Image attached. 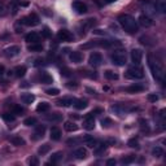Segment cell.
Listing matches in <instances>:
<instances>
[{
	"instance_id": "obj_37",
	"label": "cell",
	"mask_w": 166,
	"mask_h": 166,
	"mask_svg": "<svg viewBox=\"0 0 166 166\" xmlns=\"http://www.w3.org/2000/svg\"><path fill=\"white\" fill-rule=\"evenodd\" d=\"M26 74V68L25 66H17L16 68V75L17 77H24Z\"/></svg>"
},
{
	"instance_id": "obj_13",
	"label": "cell",
	"mask_w": 166,
	"mask_h": 166,
	"mask_svg": "<svg viewBox=\"0 0 166 166\" xmlns=\"http://www.w3.org/2000/svg\"><path fill=\"white\" fill-rule=\"evenodd\" d=\"M83 141H84L86 146L90 147V148H95L96 144H97V140L93 138V136H91V135H86L83 138Z\"/></svg>"
},
{
	"instance_id": "obj_35",
	"label": "cell",
	"mask_w": 166,
	"mask_h": 166,
	"mask_svg": "<svg viewBox=\"0 0 166 166\" xmlns=\"http://www.w3.org/2000/svg\"><path fill=\"white\" fill-rule=\"evenodd\" d=\"M61 158H62V153H61V152H56V153L52 155L51 161H49V162H51V164H56L59 160H61Z\"/></svg>"
},
{
	"instance_id": "obj_16",
	"label": "cell",
	"mask_w": 166,
	"mask_h": 166,
	"mask_svg": "<svg viewBox=\"0 0 166 166\" xmlns=\"http://www.w3.org/2000/svg\"><path fill=\"white\" fill-rule=\"evenodd\" d=\"M70 60L73 62H75V64H79V62L83 61V55L81 52H78V51H74V52L70 53Z\"/></svg>"
},
{
	"instance_id": "obj_33",
	"label": "cell",
	"mask_w": 166,
	"mask_h": 166,
	"mask_svg": "<svg viewBox=\"0 0 166 166\" xmlns=\"http://www.w3.org/2000/svg\"><path fill=\"white\" fill-rule=\"evenodd\" d=\"M106 149V144H100V146H97L96 144V147H95V150H93V152H95V155H101L104 150Z\"/></svg>"
},
{
	"instance_id": "obj_3",
	"label": "cell",
	"mask_w": 166,
	"mask_h": 166,
	"mask_svg": "<svg viewBox=\"0 0 166 166\" xmlns=\"http://www.w3.org/2000/svg\"><path fill=\"white\" fill-rule=\"evenodd\" d=\"M110 59H112V62L114 65H117V66H123L127 62V56L123 49H115L110 55Z\"/></svg>"
},
{
	"instance_id": "obj_4",
	"label": "cell",
	"mask_w": 166,
	"mask_h": 166,
	"mask_svg": "<svg viewBox=\"0 0 166 166\" xmlns=\"http://www.w3.org/2000/svg\"><path fill=\"white\" fill-rule=\"evenodd\" d=\"M126 77L130 79H143L144 78V73H143V69L138 68V66H132V68H128L126 71Z\"/></svg>"
},
{
	"instance_id": "obj_34",
	"label": "cell",
	"mask_w": 166,
	"mask_h": 166,
	"mask_svg": "<svg viewBox=\"0 0 166 166\" xmlns=\"http://www.w3.org/2000/svg\"><path fill=\"white\" fill-rule=\"evenodd\" d=\"M24 125L25 126H35L37 125V118H34V117H29L24 121Z\"/></svg>"
},
{
	"instance_id": "obj_43",
	"label": "cell",
	"mask_w": 166,
	"mask_h": 166,
	"mask_svg": "<svg viewBox=\"0 0 166 166\" xmlns=\"http://www.w3.org/2000/svg\"><path fill=\"white\" fill-rule=\"evenodd\" d=\"M148 100H149L150 103H156L157 100H158V96L156 95V93H149V95H148Z\"/></svg>"
},
{
	"instance_id": "obj_24",
	"label": "cell",
	"mask_w": 166,
	"mask_h": 166,
	"mask_svg": "<svg viewBox=\"0 0 166 166\" xmlns=\"http://www.w3.org/2000/svg\"><path fill=\"white\" fill-rule=\"evenodd\" d=\"M64 128L66 130V131H69V132H73V131H77V130H78V126L74 123V122L68 121V122H65Z\"/></svg>"
},
{
	"instance_id": "obj_26",
	"label": "cell",
	"mask_w": 166,
	"mask_h": 166,
	"mask_svg": "<svg viewBox=\"0 0 166 166\" xmlns=\"http://www.w3.org/2000/svg\"><path fill=\"white\" fill-rule=\"evenodd\" d=\"M11 143L13 146H17V147H21V146H25V140L21 138V136H13L11 139Z\"/></svg>"
},
{
	"instance_id": "obj_6",
	"label": "cell",
	"mask_w": 166,
	"mask_h": 166,
	"mask_svg": "<svg viewBox=\"0 0 166 166\" xmlns=\"http://www.w3.org/2000/svg\"><path fill=\"white\" fill-rule=\"evenodd\" d=\"M103 62V56L97 53V52H93L90 55V59H88V64L91 65V66H100Z\"/></svg>"
},
{
	"instance_id": "obj_1",
	"label": "cell",
	"mask_w": 166,
	"mask_h": 166,
	"mask_svg": "<svg viewBox=\"0 0 166 166\" xmlns=\"http://www.w3.org/2000/svg\"><path fill=\"white\" fill-rule=\"evenodd\" d=\"M118 22L119 25L122 26V29L128 33V34H135L136 31L139 30V24H138V21H136L132 16H130V14H119L118 16Z\"/></svg>"
},
{
	"instance_id": "obj_12",
	"label": "cell",
	"mask_w": 166,
	"mask_h": 166,
	"mask_svg": "<svg viewBox=\"0 0 166 166\" xmlns=\"http://www.w3.org/2000/svg\"><path fill=\"white\" fill-rule=\"evenodd\" d=\"M21 52V48L20 46H11L5 49V53L7 56H11V57H14V56H17L18 53Z\"/></svg>"
},
{
	"instance_id": "obj_39",
	"label": "cell",
	"mask_w": 166,
	"mask_h": 166,
	"mask_svg": "<svg viewBox=\"0 0 166 166\" xmlns=\"http://www.w3.org/2000/svg\"><path fill=\"white\" fill-rule=\"evenodd\" d=\"M12 113H13V114H22V113H24V108H21L20 105H13Z\"/></svg>"
},
{
	"instance_id": "obj_27",
	"label": "cell",
	"mask_w": 166,
	"mask_h": 166,
	"mask_svg": "<svg viewBox=\"0 0 166 166\" xmlns=\"http://www.w3.org/2000/svg\"><path fill=\"white\" fill-rule=\"evenodd\" d=\"M47 119L48 121H52V122H60L62 119V115L60 113H52V114L47 115Z\"/></svg>"
},
{
	"instance_id": "obj_29",
	"label": "cell",
	"mask_w": 166,
	"mask_h": 166,
	"mask_svg": "<svg viewBox=\"0 0 166 166\" xmlns=\"http://www.w3.org/2000/svg\"><path fill=\"white\" fill-rule=\"evenodd\" d=\"M104 75H105V78L110 79V81H117L118 79V74L114 73V71H112V70H106L104 73Z\"/></svg>"
},
{
	"instance_id": "obj_20",
	"label": "cell",
	"mask_w": 166,
	"mask_h": 166,
	"mask_svg": "<svg viewBox=\"0 0 166 166\" xmlns=\"http://www.w3.org/2000/svg\"><path fill=\"white\" fill-rule=\"evenodd\" d=\"M126 91L130 92V93H136V92L144 91V87L141 84H132V86H128V87L126 88Z\"/></svg>"
},
{
	"instance_id": "obj_45",
	"label": "cell",
	"mask_w": 166,
	"mask_h": 166,
	"mask_svg": "<svg viewBox=\"0 0 166 166\" xmlns=\"http://www.w3.org/2000/svg\"><path fill=\"white\" fill-rule=\"evenodd\" d=\"M42 35H43V37H44V38H49V37H51V33H49V30H48V29L46 27L44 30L42 31Z\"/></svg>"
},
{
	"instance_id": "obj_19",
	"label": "cell",
	"mask_w": 166,
	"mask_h": 166,
	"mask_svg": "<svg viewBox=\"0 0 166 166\" xmlns=\"http://www.w3.org/2000/svg\"><path fill=\"white\" fill-rule=\"evenodd\" d=\"M26 42H29V43H39V42H40L39 34H37V33H30V34H27V35H26Z\"/></svg>"
},
{
	"instance_id": "obj_21",
	"label": "cell",
	"mask_w": 166,
	"mask_h": 166,
	"mask_svg": "<svg viewBox=\"0 0 166 166\" xmlns=\"http://www.w3.org/2000/svg\"><path fill=\"white\" fill-rule=\"evenodd\" d=\"M27 49L30 52H42L43 51V46L40 43H31V44H29Z\"/></svg>"
},
{
	"instance_id": "obj_8",
	"label": "cell",
	"mask_w": 166,
	"mask_h": 166,
	"mask_svg": "<svg viewBox=\"0 0 166 166\" xmlns=\"http://www.w3.org/2000/svg\"><path fill=\"white\" fill-rule=\"evenodd\" d=\"M57 38H59L60 40H62V42H70L71 39H73V34H71L69 30H66V29H61V30L57 33Z\"/></svg>"
},
{
	"instance_id": "obj_7",
	"label": "cell",
	"mask_w": 166,
	"mask_h": 166,
	"mask_svg": "<svg viewBox=\"0 0 166 166\" xmlns=\"http://www.w3.org/2000/svg\"><path fill=\"white\" fill-rule=\"evenodd\" d=\"M22 24L26 26H37L39 25V17L35 13H31L30 16H27L22 20Z\"/></svg>"
},
{
	"instance_id": "obj_42",
	"label": "cell",
	"mask_w": 166,
	"mask_h": 166,
	"mask_svg": "<svg viewBox=\"0 0 166 166\" xmlns=\"http://www.w3.org/2000/svg\"><path fill=\"white\" fill-rule=\"evenodd\" d=\"M128 147H131V148H138L139 147V143L136 139H130L128 140Z\"/></svg>"
},
{
	"instance_id": "obj_10",
	"label": "cell",
	"mask_w": 166,
	"mask_h": 166,
	"mask_svg": "<svg viewBox=\"0 0 166 166\" xmlns=\"http://www.w3.org/2000/svg\"><path fill=\"white\" fill-rule=\"evenodd\" d=\"M138 24H140L144 27H150L153 25V21L148 14H141V16L139 17V20H138Z\"/></svg>"
},
{
	"instance_id": "obj_32",
	"label": "cell",
	"mask_w": 166,
	"mask_h": 166,
	"mask_svg": "<svg viewBox=\"0 0 166 166\" xmlns=\"http://www.w3.org/2000/svg\"><path fill=\"white\" fill-rule=\"evenodd\" d=\"M152 155H153L155 157H157V158H160V157L164 156V149H162L161 147H155V148L152 149Z\"/></svg>"
},
{
	"instance_id": "obj_15",
	"label": "cell",
	"mask_w": 166,
	"mask_h": 166,
	"mask_svg": "<svg viewBox=\"0 0 166 166\" xmlns=\"http://www.w3.org/2000/svg\"><path fill=\"white\" fill-rule=\"evenodd\" d=\"M73 8H74L79 14H83V13L87 12V7H86L82 2H74V3H73Z\"/></svg>"
},
{
	"instance_id": "obj_23",
	"label": "cell",
	"mask_w": 166,
	"mask_h": 166,
	"mask_svg": "<svg viewBox=\"0 0 166 166\" xmlns=\"http://www.w3.org/2000/svg\"><path fill=\"white\" fill-rule=\"evenodd\" d=\"M44 132H46V127H44V126H42V125L37 126V127H35V132H34L35 139H38V138H43V135H44Z\"/></svg>"
},
{
	"instance_id": "obj_11",
	"label": "cell",
	"mask_w": 166,
	"mask_h": 166,
	"mask_svg": "<svg viewBox=\"0 0 166 166\" xmlns=\"http://www.w3.org/2000/svg\"><path fill=\"white\" fill-rule=\"evenodd\" d=\"M88 156V152H87V149L81 147V148H77L74 150V157L77 158V160H84L86 157Z\"/></svg>"
},
{
	"instance_id": "obj_14",
	"label": "cell",
	"mask_w": 166,
	"mask_h": 166,
	"mask_svg": "<svg viewBox=\"0 0 166 166\" xmlns=\"http://www.w3.org/2000/svg\"><path fill=\"white\" fill-rule=\"evenodd\" d=\"M21 101H22L24 104H33L35 101V96L33 95V93H22L21 95Z\"/></svg>"
},
{
	"instance_id": "obj_30",
	"label": "cell",
	"mask_w": 166,
	"mask_h": 166,
	"mask_svg": "<svg viewBox=\"0 0 166 166\" xmlns=\"http://www.w3.org/2000/svg\"><path fill=\"white\" fill-rule=\"evenodd\" d=\"M49 150H51V146H49V144H43V146L39 147L38 152H39V155H47Z\"/></svg>"
},
{
	"instance_id": "obj_48",
	"label": "cell",
	"mask_w": 166,
	"mask_h": 166,
	"mask_svg": "<svg viewBox=\"0 0 166 166\" xmlns=\"http://www.w3.org/2000/svg\"><path fill=\"white\" fill-rule=\"evenodd\" d=\"M4 74V66L3 65H0V77H2Z\"/></svg>"
},
{
	"instance_id": "obj_5",
	"label": "cell",
	"mask_w": 166,
	"mask_h": 166,
	"mask_svg": "<svg viewBox=\"0 0 166 166\" xmlns=\"http://www.w3.org/2000/svg\"><path fill=\"white\" fill-rule=\"evenodd\" d=\"M83 127L86 130H93L95 128V118H93V112L88 113L83 119Z\"/></svg>"
},
{
	"instance_id": "obj_25",
	"label": "cell",
	"mask_w": 166,
	"mask_h": 166,
	"mask_svg": "<svg viewBox=\"0 0 166 166\" xmlns=\"http://www.w3.org/2000/svg\"><path fill=\"white\" fill-rule=\"evenodd\" d=\"M75 104H74V106L77 108V109H79V110H81V109H84V108H87V100H83V99H79V100H75V101H74Z\"/></svg>"
},
{
	"instance_id": "obj_31",
	"label": "cell",
	"mask_w": 166,
	"mask_h": 166,
	"mask_svg": "<svg viewBox=\"0 0 166 166\" xmlns=\"http://www.w3.org/2000/svg\"><path fill=\"white\" fill-rule=\"evenodd\" d=\"M40 81H42V83H52V77L49 75V74H47V73H42L40 74Z\"/></svg>"
},
{
	"instance_id": "obj_46",
	"label": "cell",
	"mask_w": 166,
	"mask_h": 166,
	"mask_svg": "<svg viewBox=\"0 0 166 166\" xmlns=\"http://www.w3.org/2000/svg\"><path fill=\"white\" fill-rule=\"evenodd\" d=\"M115 164H117V161H115L114 158H110V160L106 161V165H108V166H114Z\"/></svg>"
},
{
	"instance_id": "obj_17",
	"label": "cell",
	"mask_w": 166,
	"mask_h": 166,
	"mask_svg": "<svg viewBox=\"0 0 166 166\" xmlns=\"http://www.w3.org/2000/svg\"><path fill=\"white\" fill-rule=\"evenodd\" d=\"M74 103V99L73 97H62L60 99L59 101H57V105H60V106H70V105H73Z\"/></svg>"
},
{
	"instance_id": "obj_22",
	"label": "cell",
	"mask_w": 166,
	"mask_h": 166,
	"mask_svg": "<svg viewBox=\"0 0 166 166\" xmlns=\"http://www.w3.org/2000/svg\"><path fill=\"white\" fill-rule=\"evenodd\" d=\"M155 8L160 13L164 14L166 12V0H158V2L156 3V5H155Z\"/></svg>"
},
{
	"instance_id": "obj_36",
	"label": "cell",
	"mask_w": 166,
	"mask_h": 166,
	"mask_svg": "<svg viewBox=\"0 0 166 166\" xmlns=\"http://www.w3.org/2000/svg\"><path fill=\"white\" fill-rule=\"evenodd\" d=\"M121 161H122V164H125V165L131 164V162H134V161H135V156H132V155H130V156H125Z\"/></svg>"
},
{
	"instance_id": "obj_44",
	"label": "cell",
	"mask_w": 166,
	"mask_h": 166,
	"mask_svg": "<svg viewBox=\"0 0 166 166\" xmlns=\"http://www.w3.org/2000/svg\"><path fill=\"white\" fill-rule=\"evenodd\" d=\"M29 164L33 165V166H37V165L39 164V160H38L37 157H31V158H30V161H29Z\"/></svg>"
},
{
	"instance_id": "obj_41",
	"label": "cell",
	"mask_w": 166,
	"mask_h": 166,
	"mask_svg": "<svg viewBox=\"0 0 166 166\" xmlns=\"http://www.w3.org/2000/svg\"><path fill=\"white\" fill-rule=\"evenodd\" d=\"M46 93H48V95H51V96H56V95H59V93H60V91L57 88H48L46 91Z\"/></svg>"
},
{
	"instance_id": "obj_49",
	"label": "cell",
	"mask_w": 166,
	"mask_h": 166,
	"mask_svg": "<svg viewBox=\"0 0 166 166\" xmlns=\"http://www.w3.org/2000/svg\"><path fill=\"white\" fill-rule=\"evenodd\" d=\"M114 2H117V0H104V3H106V4H110V3H114Z\"/></svg>"
},
{
	"instance_id": "obj_28",
	"label": "cell",
	"mask_w": 166,
	"mask_h": 166,
	"mask_svg": "<svg viewBox=\"0 0 166 166\" xmlns=\"http://www.w3.org/2000/svg\"><path fill=\"white\" fill-rule=\"evenodd\" d=\"M37 110H38L39 113H40V112H42V113H43V112H48V110H49V104H48L47 101H42V103L37 106Z\"/></svg>"
},
{
	"instance_id": "obj_18",
	"label": "cell",
	"mask_w": 166,
	"mask_h": 166,
	"mask_svg": "<svg viewBox=\"0 0 166 166\" xmlns=\"http://www.w3.org/2000/svg\"><path fill=\"white\" fill-rule=\"evenodd\" d=\"M49 134H51L49 136H51L52 140H60V138H61V130L59 127H56V126L51 128V132Z\"/></svg>"
},
{
	"instance_id": "obj_47",
	"label": "cell",
	"mask_w": 166,
	"mask_h": 166,
	"mask_svg": "<svg viewBox=\"0 0 166 166\" xmlns=\"http://www.w3.org/2000/svg\"><path fill=\"white\" fill-rule=\"evenodd\" d=\"M61 74H62L64 77H68V75H70V71H69L68 69H64V70H61Z\"/></svg>"
},
{
	"instance_id": "obj_9",
	"label": "cell",
	"mask_w": 166,
	"mask_h": 166,
	"mask_svg": "<svg viewBox=\"0 0 166 166\" xmlns=\"http://www.w3.org/2000/svg\"><path fill=\"white\" fill-rule=\"evenodd\" d=\"M131 60L135 65H139L143 60V52H141V49L139 48H135L131 51Z\"/></svg>"
},
{
	"instance_id": "obj_2",
	"label": "cell",
	"mask_w": 166,
	"mask_h": 166,
	"mask_svg": "<svg viewBox=\"0 0 166 166\" xmlns=\"http://www.w3.org/2000/svg\"><path fill=\"white\" fill-rule=\"evenodd\" d=\"M148 65H149L150 71H152L153 78L160 83H164L165 82V70L162 68V65L157 60H155L152 56H148Z\"/></svg>"
},
{
	"instance_id": "obj_38",
	"label": "cell",
	"mask_w": 166,
	"mask_h": 166,
	"mask_svg": "<svg viewBox=\"0 0 166 166\" xmlns=\"http://www.w3.org/2000/svg\"><path fill=\"white\" fill-rule=\"evenodd\" d=\"M3 118H4V121H7V122H13L14 119H16V117H14V114L12 113H4L3 114Z\"/></svg>"
},
{
	"instance_id": "obj_40",
	"label": "cell",
	"mask_w": 166,
	"mask_h": 166,
	"mask_svg": "<svg viewBox=\"0 0 166 166\" xmlns=\"http://www.w3.org/2000/svg\"><path fill=\"white\" fill-rule=\"evenodd\" d=\"M110 125H112V119H110V118H106V117H105V118L101 119V126H103V127H109Z\"/></svg>"
}]
</instances>
